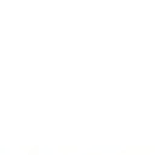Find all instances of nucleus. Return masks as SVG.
Listing matches in <instances>:
<instances>
[]
</instances>
